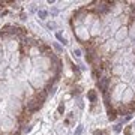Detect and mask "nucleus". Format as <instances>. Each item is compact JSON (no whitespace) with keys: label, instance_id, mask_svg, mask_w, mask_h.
<instances>
[{"label":"nucleus","instance_id":"2eb2a0df","mask_svg":"<svg viewBox=\"0 0 135 135\" xmlns=\"http://www.w3.org/2000/svg\"><path fill=\"white\" fill-rule=\"evenodd\" d=\"M72 71H74V72H77V74L80 72V69H78V66H75V65H74V66H72Z\"/></svg>","mask_w":135,"mask_h":135},{"label":"nucleus","instance_id":"6ab92c4d","mask_svg":"<svg viewBox=\"0 0 135 135\" xmlns=\"http://www.w3.org/2000/svg\"><path fill=\"white\" fill-rule=\"evenodd\" d=\"M134 126H135V122H134Z\"/></svg>","mask_w":135,"mask_h":135},{"label":"nucleus","instance_id":"4468645a","mask_svg":"<svg viewBox=\"0 0 135 135\" xmlns=\"http://www.w3.org/2000/svg\"><path fill=\"white\" fill-rule=\"evenodd\" d=\"M54 48H56V50H57V51H62V47H60L59 44H54Z\"/></svg>","mask_w":135,"mask_h":135},{"label":"nucleus","instance_id":"f03ea898","mask_svg":"<svg viewBox=\"0 0 135 135\" xmlns=\"http://www.w3.org/2000/svg\"><path fill=\"white\" fill-rule=\"evenodd\" d=\"M41 107H42V104H41L38 99H36V98H35V99H30V101L27 102V110H29L30 113L39 111V110H41Z\"/></svg>","mask_w":135,"mask_h":135},{"label":"nucleus","instance_id":"7ed1b4c3","mask_svg":"<svg viewBox=\"0 0 135 135\" xmlns=\"http://www.w3.org/2000/svg\"><path fill=\"white\" fill-rule=\"evenodd\" d=\"M110 3H99L98 5V8H96V11L99 12V14H107V12L110 11V6H108Z\"/></svg>","mask_w":135,"mask_h":135},{"label":"nucleus","instance_id":"423d86ee","mask_svg":"<svg viewBox=\"0 0 135 135\" xmlns=\"http://www.w3.org/2000/svg\"><path fill=\"white\" fill-rule=\"evenodd\" d=\"M107 113H108V119L111 120V122L116 120V117H117V111H116V110H113V108H107Z\"/></svg>","mask_w":135,"mask_h":135},{"label":"nucleus","instance_id":"0eeeda50","mask_svg":"<svg viewBox=\"0 0 135 135\" xmlns=\"http://www.w3.org/2000/svg\"><path fill=\"white\" fill-rule=\"evenodd\" d=\"M56 38H57L60 42H62L63 45H68V41H66V39L63 38V36H62V33H60V32H57V33H56Z\"/></svg>","mask_w":135,"mask_h":135},{"label":"nucleus","instance_id":"f257e3e1","mask_svg":"<svg viewBox=\"0 0 135 135\" xmlns=\"http://www.w3.org/2000/svg\"><path fill=\"white\" fill-rule=\"evenodd\" d=\"M110 86H111V78H110V77H102V78L98 80V89H99L102 93L108 92Z\"/></svg>","mask_w":135,"mask_h":135},{"label":"nucleus","instance_id":"a211bd4d","mask_svg":"<svg viewBox=\"0 0 135 135\" xmlns=\"http://www.w3.org/2000/svg\"><path fill=\"white\" fill-rule=\"evenodd\" d=\"M51 15H53V17L57 15V9H53V11H51Z\"/></svg>","mask_w":135,"mask_h":135},{"label":"nucleus","instance_id":"39448f33","mask_svg":"<svg viewBox=\"0 0 135 135\" xmlns=\"http://www.w3.org/2000/svg\"><path fill=\"white\" fill-rule=\"evenodd\" d=\"M87 98H89V101H90L92 104H95V102H96V99H98V93H96V90H89Z\"/></svg>","mask_w":135,"mask_h":135},{"label":"nucleus","instance_id":"20e7f679","mask_svg":"<svg viewBox=\"0 0 135 135\" xmlns=\"http://www.w3.org/2000/svg\"><path fill=\"white\" fill-rule=\"evenodd\" d=\"M47 96H48V93H47L45 90H41V92H39L38 95H36V99H38V101H39L41 104H44V102L47 101Z\"/></svg>","mask_w":135,"mask_h":135},{"label":"nucleus","instance_id":"1a4fd4ad","mask_svg":"<svg viewBox=\"0 0 135 135\" xmlns=\"http://www.w3.org/2000/svg\"><path fill=\"white\" fill-rule=\"evenodd\" d=\"M83 126H77V129H75V132H74V135H81L83 134Z\"/></svg>","mask_w":135,"mask_h":135},{"label":"nucleus","instance_id":"f8f14e48","mask_svg":"<svg viewBox=\"0 0 135 135\" xmlns=\"http://www.w3.org/2000/svg\"><path fill=\"white\" fill-rule=\"evenodd\" d=\"M74 56L80 57V56H81V50H78V48H77V50H74Z\"/></svg>","mask_w":135,"mask_h":135},{"label":"nucleus","instance_id":"f3484780","mask_svg":"<svg viewBox=\"0 0 135 135\" xmlns=\"http://www.w3.org/2000/svg\"><path fill=\"white\" fill-rule=\"evenodd\" d=\"M48 29H56V24L54 23H50V24H48Z\"/></svg>","mask_w":135,"mask_h":135},{"label":"nucleus","instance_id":"9d476101","mask_svg":"<svg viewBox=\"0 0 135 135\" xmlns=\"http://www.w3.org/2000/svg\"><path fill=\"white\" fill-rule=\"evenodd\" d=\"M57 111H59V114H63V113H65V105H63V104H60L59 108H57Z\"/></svg>","mask_w":135,"mask_h":135},{"label":"nucleus","instance_id":"9b49d317","mask_svg":"<svg viewBox=\"0 0 135 135\" xmlns=\"http://www.w3.org/2000/svg\"><path fill=\"white\" fill-rule=\"evenodd\" d=\"M120 131H122V123H117V125L114 126V132H116V134H119Z\"/></svg>","mask_w":135,"mask_h":135},{"label":"nucleus","instance_id":"6e6552de","mask_svg":"<svg viewBox=\"0 0 135 135\" xmlns=\"http://www.w3.org/2000/svg\"><path fill=\"white\" fill-rule=\"evenodd\" d=\"M38 15H39V18L45 20V18H47V15H48V12H47V11H38Z\"/></svg>","mask_w":135,"mask_h":135},{"label":"nucleus","instance_id":"ddd939ff","mask_svg":"<svg viewBox=\"0 0 135 135\" xmlns=\"http://www.w3.org/2000/svg\"><path fill=\"white\" fill-rule=\"evenodd\" d=\"M125 135H131V126H128V128L125 129Z\"/></svg>","mask_w":135,"mask_h":135},{"label":"nucleus","instance_id":"dca6fc26","mask_svg":"<svg viewBox=\"0 0 135 135\" xmlns=\"http://www.w3.org/2000/svg\"><path fill=\"white\" fill-rule=\"evenodd\" d=\"M93 135H104V132H102V131H95Z\"/></svg>","mask_w":135,"mask_h":135}]
</instances>
